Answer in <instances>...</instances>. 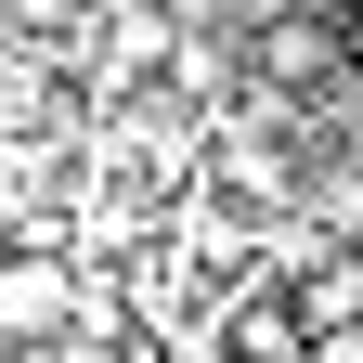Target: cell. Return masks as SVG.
I'll return each instance as SVG.
<instances>
[{
  "label": "cell",
  "instance_id": "cell-2",
  "mask_svg": "<svg viewBox=\"0 0 363 363\" xmlns=\"http://www.w3.org/2000/svg\"><path fill=\"white\" fill-rule=\"evenodd\" d=\"M259 78H272V91H311V78H325V26H298V13H286V26L259 39Z\"/></svg>",
  "mask_w": 363,
  "mask_h": 363
},
{
  "label": "cell",
  "instance_id": "cell-1",
  "mask_svg": "<svg viewBox=\"0 0 363 363\" xmlns=\"http://www.w3.org/2000/svg\"><path fill=\"white\" fill-rule=\"evenodd\" d=\"M78 286H91V272L65 247H0V350H13V337H65L78 325Z\"/></svg>",
  "mask_w": 363,
  "mask_h": 363
},
{
  "label": "cell",
  "instance_id": "cell-3",
  "mask_svg": "<svg viewBox=\"0 0 363 363\" xmlns=\"http://www.w3.org/2000/svg\"><path fill=\"white\" fill-rule=\"evenodd\" d=\"M350 26H363V0H350Z\"/></svg>",
  "mask_w": 363,
  "mask_h": 363
}]
</instances>
